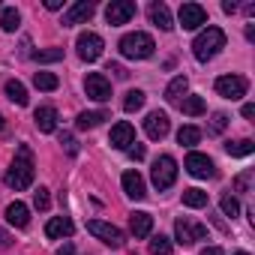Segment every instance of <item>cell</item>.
<instances>
[{
    "label": "cell",
    "instance_id": "obj_35",
    "mask_svg": "<svg viewBox=\"0 0 255 255\" xmlns=\"http://www.w3.org/2000/svg\"><path fill=\"white\" fill-rule=\"evenodd\" d=\"M219 207H222V213H225V216H231V219H234V216L240 213V201H237L234 195H222Z\"/></svg>",
    "mask_w": 255,
    "mask_h": 255
},
{
    "label": "cell",
    "instance_id": "obj_37",
    "mask_svg": "<svg viewBox=\"0 0 255 255\" xmlns=\"http://www.w3.org/2000/svg\"><path fill=\"white\" fill-rule=\"evenodd\" d=\"M225 126H228V117H225L222 111H216V114L210 117V132H213V135H219V132L225 129Z\"/></svg>",
    "mask_w": 255,
    "mask_h": 255
},
{
    "label": "cell",
    "instance_id": "obj_2",
    "mask_svg": "<svg viewBox=\"0 0 255 255\" xmlns=\"http://www.w3.org/2000/svg\"><path fill=\"white\" fill-rule=\"evenodd\" d=\"M222 48H225V33H222L219 27L201 30V33L195 36V42H192V54H195V60H201V63L213 60Z\"/></svg>",
    "mask_w": 255,
    "mask_h": 255
},
{
    "label": "cell",
    "instance_id": "obj_48",
    "mask_svg": "<svg viewBox=\"0 0 255 255\" xmlns=\"http://www.w3.org/2000/svg\"><path fill=\"white\" fill-rule=\"evenodd\" d=\"M234 255H249V252H234Z\"/></svg>",
    "mask_w": 255,
    "mask_h": 255
},
{
    "label": "cell",
    "instance_id": "obj_28",
    "mask_svg": "<svg viewBox=\"0 0 255 255\" xmlns=\"http://www.w3.org/2000/svg\"><path fill=\"white\" fill-rule=\"evenodd\" d=\"M33 87H39V90H57L60 87V78L54 72H36L33 75Z\"/></svg>",
    "mask_w": 255,
    "mask_h": 255
},
{
    "label": "cell",
    "instance_id": "obj_39",
    "mask_svg": "<svg viewBox=\"0 0 255 255\" xmlns=\"http://www.w3.org/2000/svg\"><path fill=\"white\" fill-rule=\"evenodd\" d=\"M126 153H129V156L138 162V159H144V144H138V141H135V144H129V150H126Z\"/></svg>",
    "mask_w": 255,
    "mask_h": 255
},
{
    "label": "cell",
    "instance_id": "obj_38",
    "mask_svg": "<svg viewBox=\"0 0 255 255\" xmlns=\"http://www.w3.org/2000/svg\"><path fill=\"white\" fill-rule=\"evenodd\" d=\"M60 144L66 147V153H69V156H75V153H78V141H75L69 132H63V135H60Z\"/></svg>",
    "mask_w": 255,
    "mask_h": 255
},
{
    "label": "cell",
    "instance_id": "obj_46",
    "mask_svg": "<svg viewBox=\"0 0 255 255\" xmlns=\"http://www.w3.org/2000/svg\"><path fill=\"white\" fill-rule=\"evenodd\" d=\"M63 0H45V9H60Z\"/></svg>",
    "mask_w": 255,
    "mask_h": 255
},
{
    "label": "cell",
    "instance_id": "obj_14",
    "mask_svg": "<svg viewBox=\"0 0 255 255\" xmlns=\"http://www.w3.org/2000/svg\"><path fill=\"white\" fill-rule=\"evenodd\" d=\"M168 129H171V120H168L165 111H150V114H147V120H144V132H147V138L162 141V138L168 135Z\"/></svg>",
    "mask_w": 255,
    "mask_h": 255
},
{
    "label": "cell",
    "instance_id": "obj_43",
    "mask_svg": "<svg viewBox=\"0 0 255 255\" xmlns=\"http://www.w3.org/2000/svg\"><path fill=\"white\" fill-rule=\"evenodd\" d=\"M243 117H246V120H252V117H255V105H252V102H246V105H243Z\"/></svg>",
    "mask_w": 255,
    "mask_h": 255
},
{
    "label": "cell",
    "instance_id": "obj_22",
    "mask_svg": "<svg viewBox=\"0 0 255 255\" xmlns=\"http://www.w3.org/2000/svg\"><path fill=\"white\" fill-rule=\"evenodd\" d=\"M150 21H153L159 30H171V27H174L171 12H168V6H165V3H153V6H150Z\"/></svg>",
    "mask_w": 255,
    "mask_h": 255
},
{
    "label": "cell",
    "instance_id": "obj_41",
    "mask_svg": "<svg viewBox=\"0 0 255 255\" xmlns=\"http://www.w3.org/2000/svg\"><path fill=\"white\" fill-rule=\"evenodd\" d=\"M108 72H114L117 78H126V69H123L120 63H108Z\"/></svg>",
    "mask_w": 255,
    "mask_h": 255
},
{
    "label": "cell",
    "instance_id": "obj_15",
    "mask_svg": "<svg viewBox=\"0 0 255 255\" xmlns=\"http://www.w3.org/2000/svg\"><path fill=\"white\" fill-rule=\"evenodd\" d=\"M84 90H87V96L96 99V102H108V99H111V84H108V78H105L102 72H90V75L84 78Z\"/></svg>",
    "mask_w": 255,
    "mask_h": 255
},
{
    "label": "cell",
    "instance_id": "obj_34",
    "mask_svg": "<svg viewBox=\"0 0 255 255\" xmlns=\"http://www.w3.org/2000/svg\"><path fill=\"white\" fill-rule=\"evenodd\" d=\"M252 177H255V171H252V168L240 171V174L234 177V192H249V186H252Z\"/></svg>",
    "mask_w": 255,
    "mask_h": 255
},
{
    "label": "cell",
    "instance_id": "obj_18",
    "mask_svg": "<svg viewBox=\"0 0 255 255\" xmlns=\"http://www.w3.org/2000/svg\"><path fill=\"white\" fill-rule=\"evenodd\" d=\"M33 123H36L39 132H54L57 129V111L51 105H42V108L33 111Z\"/></svg>",
    "mask_w": 255,
    "mask_h": 255
},
{
    "label": "cell",
    "instance_id": "obj_16",
    "mask_svg": "<svg viewBox=\"0 0 255 255\" xmlns=\"http://www.w3.org/2000/svg\"><path fill=\"white\" fill-rule=\"evenodd\" d=\"M120 183H123V192L129 195V198H135V201H141L144 195H147V186H144V177L138 174V171H123V177H120Z\"/></svg>",
    "mask_w": 255,
    "mask_h": 255
},
{
    "label": "cell",
    "instance_id": "obj_33",
    "mask_svg": "<svg viewBox=\"0 0 255 255\" xmlns=\"http://www.w3.org/2000/svg\"><path fill=\"white\" fill-rule=\"evenodd\" d=\"M33 60H36V63H57V60H63V48H48V51H36V54H33Z\"/></svg>",
    "mask_w": 255,
    "mask_h": 255
},
{
    "label": "cell",
    "instance_id": "obj_45",
    "mask_svg": "<svg viewBox=\"0 0 255 255\" xmlns=\"http://www.w3.org/2000/svg\"><path fill=\"white\" fill-rule=\"evenodd\" d=\"M201 255H222V249H219V246H204Z\"/></svg>",
    "mask_w": 255,
    "mask_h": 255
},
{
    "label": "cell",
    "instance_id": "obj_7",
    "mask_svg": "<svg viewBox=\"0 0 255 255\" xmlns=\"http://www.w3.org/2000/svg\"><path fill=\"white\" fill-rule=\"evenodd\" d=\"M87 231L93 234V237H99L105 246H111V249H120L123 246V231L117 228V225H111V222H102V219H90L87 222Z\"/></svg>",
    "mask_w": 255,
    "mask_h": 255
},
{
    "label": "cell",
    "instance_id": "obj_23",
    "mask_svg": "<svg viewBox=\"0 0 255 255\" xmlns=\"http://www.w3.org/2000/svg\"><path fill=\"white\" fill-rule=\"evenodd\" d=\"M102 120H108V111H81L78 114V129H96Z\"/></svg>",
    "mask_w": 255,
    "mask_h": 255
},
{
    "label": "cell",
    "instance_id": "obj_31",
    "mask_svg": "<svg viewBox=\"0 0 255 255\" xmlns=\"http://www.w3.org/2000/svg\"><path fill=\"white\" fill-rule=\"evenodd\" d=\"M177 141H180L183 147H192V144L201 141V129H198V126H183V129L177 132Z\"/></svg>",
    "mask_w": 255,
    "mask_h": 255
},
{
    "label": "cell",
    "instance_id": "obj_42",
    "mask_svg": "<svg viewBox=\"0 0 255 255\" xmlns=\"http://www.w3.org/2000/svg\"><path fill=\"white\" fill-rule=\"evenodd\" d=\"M222 12H225V15L237 12V3H234V0H225V3H222Z\"/></svg>",
    "mask_w": 255,
    "mask_h": 255
},
{
    "label": "cell",
    "instance_id": "obj_13",
    "mask_svg": "<svg viewBox=\"0 0 255 255\" xmlns=\"http://www.w3.org/2000/svg\"><path fill=\"white\" fill-rule=\"evenodd\" d=\"M108 144H111L114 150H129V144H135V129H132V123H126V120L114 123V126H111V135H108Z\"/></svg>",
    "mask_w": 255,
    "mask_h": 255
},
{
    "label": "cell",
    "instance_id": "obj_1",
    "mask_svg": "<svg viewBox=\"0 0 255 255\" xmlns=\"http://www.w3.org/2000/svg\"><path fill=\"white\" fill-rule=\"evenodd\" d=\"M30 183H33V153H30L27 144H21L18 153H15V159H12V165H9V171H6V186L15 189V192H21Z\"/></svg>",
    "mask_w": 255,
    "mask_h": 255
},
{
    "label": "cell",
    "instance_id": "obj_6",
    "mask_svg": "<svg viewBox=\"0 0 255 255\" xmlns=\"http://www.w3.org/2000/svg\"><path fill=\"white\" fill-rule=\"evenodd\" d=\"M75 48H78V57L84 60V63H93V60H99L102 57V48H105V42H102V36L99 33H78V39H75Z\"/></svg>",
    "mask_w": 255,
    "mask_h": 255
},
{
    "label": "cell",
    "instance_id": "obj_9",
    "mask_svg": "<svg viewBox=\"0 0 255 255\" xmlns=\"http://www.w3.org/2000/svg\"><path fill=\"white\" fill-rule=\"evenodd\" d=\"M186 171L192 174V177H198V180H207V177H216V165H213V159L210 156H204V153H189L186 156Z\"/></svg>",
    "mask_w": 255,
    "mask_h": 255
},
{
    "label": "cell",
    "instance_id": "obj_10",
    "mask_svg": "<svg viewBox=\"0 0 255 255\" xmlns=\"http://www.w3.org/2000/svg\"><path fill=\"white\" fill-rule=\"evenodd\" d=\"M177 18H180V27L183 30H198L207 21V9L201 3H183L180 12H177Z\"/></svg>",
    "mask_w": 255,
    "mask_h": 255
},
{
    "label": "cell",
    "instance_id": "obj_3",
    "mask_svg": "<svg viewBox=\"0 0 255 255\" xmlns=\"http://www.w3.org/2000/svg\"><path fill=\"white\" fill-rule=\"evenodd\" d=\"M153 48H156L153 36H150V33H141V30L126 33V36L120 39V54L129 57V60H147V57L153 54Z\"/></svg>",
    "mask_w": 255,
    "mask_h": 255
},
{
    "label": "cell",
    "instance_id": "obj_30",
    "mask_svg": "<svg viewBox=\"0 0 255 255\" xmlns=\"http://www.w3.org/2000/svg\"><path fill=\"white\" fill-rule=\"evenodd\" d=\"M0 24H3V30H6V33H15V30H18V24H21L18 9L6 6V9H3V15H0Z\"/></svg>",
    "mask_w": 255,
    "mask_h": 255
},
{
    "label": "cell",
    "instance_id": "obj_17",
    "mask_svg": "<svg viewBox=\"0 0 255 255\" xmlns=\"http://www.w3.org/2000/svg\"><path fill=\"white\" fill-rule=\"evenodd\" d=\"M129 231H132V237H150V231H153V216L144 213V210L129 213Z\"/></svg>",
    "mask_w": 255,
    "mask_h": 255
},
{
    "label": "cell",
    "instance_id": "obj_36",
    "mask_svg": "<svg viewBox=\"0 0 255 255\" xmlns=\"http://www.w3.org/2000/svg\"><path fill=\"white\" fill-rule=\"evenodd\" d=\"M33 207H36V210H48V207H51V195H48L45 186H39V189L33 192Z\"/></svg>",
    "mask_w": 255,
    "mask_h": 255
},
{
    "label": "cell",
    "instance_id": "obj_5",
    "mask_svg": "<svg viewBox=\"0 0 255 255\" xmlns=\"http://www.w3.org/2000/svg\"><path fill=\"white\" fill-rule=\"evenodd\" d=\"M174 237H177V243H180V246H192V243H198V240H204V237H207V225H201V222H192V219L180 216V219L174 222Z\"/></svg>",
    "mask_w": 255,
    "mask_h": 255
},
{
    "label": "cell",
    "instance_id": "obj_27",
    "mask_svg": "<svg viewBox=\"0 0 255 255\" xmlns=\"http://www.w3.org/2000/svg\"><path fill=\"white\" fill-rule=\"evenodd\" d=\"M183 204L186 207H195V210L198 207H207V192L204 189H195V186L192 189H183Z\"/></svg>",
    "mask_w": 255,
    "mask_h": 255
},
{
    "label": "cell",
    "instance_id": "obj_24",
    "mask_svg": "<svg viewBox=\"0 0 255 255\" xmlns=\"http://www.w3.org/2000/svg\"><path fill=\"white\" fill-rule=\"evenodd\" d=\"M3 90H6V96H9V99H12L15 105H27V90H24V84H21V81L9 78Z\"/></svg>",
    "mask_w": 255,
    "mask_h": 255
},
{
    "label": "cell",
    "instance_id": "obj_29",
    "mask_svg": "<svg viewBox=\"0 0 255 255\" xmlns=\"http://www.w3.org/2000/svg\"><path fill=\"white\" fill-rule=\"evenodd\" d=\"M252 150H255V144H252L249 138H240V141H228V144H225V153H228V156H249Z\"/></svg>",
    "mask_w": 255,
    "mask_h": 255
},
{
    "label": "cell",
    "instance_id": "obj_47",
    "mask_svg": "<svg viewBox=\"0 0 255 255\" xmlns=\"http://www.w3.org/2000/svg\"><path fill=\"white\" fill-rule=\"evenodd\" d=\"M0 132H3V114H0Z\"/></svg>",
    "mask_w": 255,
    "mask_h": 255
},
{
    "label": "cell",
    "instance_id": "obj_4",
    "mask_svg": "<svg viewBox=\"0 0 255 255\" xmlns=\"http://www.w3.org/2000/svg\"><path fill=\"white\" fill-rule=\"evenodd\" d=\"M150 180H153L156 189L174 186V180H177V162H174V156H159L153 162V168H150Z\"/></svg>",
    "mask_w": 255,
    "mask_h": 255
},
{
    "label": "cell",
    "instance_id": "obj_26",
    "mask_svg": "<svg viewBox=\"0 0 255 255\" xmlns=\"http://www.w3.org/2000/svg\"><path fill=\"white\" fill-rule=\"evenodd\" d=\"M177 105H180V108H183V114H189V117L204 114V99H201V96H183Z\"/></svg>",
    "mask_w": 255,
    "mask_h": 255
},
{
    "label": "cell",
    "instance_id": "obj_40",
    "mask_svg": "<svg viewBox=\"0 0 255 255\" xmlns=\"http://www.w3.org/2000/svg\"><path fill=\"white\" fill-rule=\"evenodd\" d=\"M9 243H12V234H9L6 228H0V249H6Z\"/></svg>",
    "mask_w": 255,
    "mask_h": 255
},
{
    "label": "cell",
    "instance_id": "obj_12",
    "mask_svg": "<svg viewBox=\"0 0 255 255\" xmlns=\"http://www.w3.org/2000/svg\"><path fill=\"white\" fill-rule=\"evenodd\" d=\"M96 12V3L93 0H78V3H72L66 12H63V27H72V24H81V21H90Z\"/></svg>",
    "mask_w": 255,
    "mask_h": 255
},
{
    "label": "cell",
    "instance_id": "obj_20",
    "mask_svg": "<svg viewBox=\"0 0 255 255\" xmlns=\"http://www.w3.org/2000/svg\"><path fill=\"white\" fill-rule=\"evenodd\" d=\"M72 231H75V225H72V219L69 216H54V219H48V225H45V234L48 237H72Z\"/></svg>",
    "mask_w": 255,
    "mask_h": 255
},
{
    "label": "cell",
    "instance_id": "obj_19",
    "mask_svg": "<svg viewBox=\"0 0 255 255\" xmlns=\"http://www.w3.org/2000/svg\"><path fill=\"white\" fill-rule=\"evenodd\" d=\"M6 222L15 225V228H27V222H30L27 204H24V201H12V204L6 207Z\"/></svg>",
    "mask_w": 255,
    "mask_h": 255
},
{
    "label": "cell",
    "instance_id": "obj_32",
    "mask_svg": "<svg viewBox=\"0 0 255 255\" xmlns=\"http://www.w3.org/2000/svg\"><path fill=\"white\" fill-rule=\"evenodd\" d=\"M150 255H171V240L165 234H156L150 240Z\"/></svg>",
    "mask_w": 255,
    "mask_h": 255
},
{
    "label": "cell",
    "instance_id": "obj_25",
    "mask_svg": "<svg viewBox=\"0 0 255 255\" xmlns=\"http://www.w3.org/2000/svg\"><path fill=\"white\" fill-rule=\"evenodd\" d=\"M144 99H147L144 90H129V93L123 96V111H129V114L132 111H141L144 108Z\"/></svg>",
    "mask_w": 255,
    "mask_h": 255
},
{
    "label": "cell",
    "instance_id": "obj_44",
    "mask_svg": "<svg viewBox=\"0 0 255 255\" xmlns=\"http://www.w3.org/2000/svg\"><path fill=\"white\" fill-rule=\"evenodd\" d=\"M57 255H75V249H72V243H63V246L57 249Z\"/></svg>",
    "mask_w": 255,
    "mask_h": 255
},
{
    "label": "cell",
    "instance_id": "obj_11",
    "mask_svg": "<svg viewBox=\"0 0 255 255\" xmlns=\"http://www.w3.org/2000/svg\"><path fill=\"white\" fill-rule=\"evenodd\" d=\"M216 93L225 99H240L246 96V78L243 75H219L216 78Z\"/></svg>",
    "mask_w": 255,
    "mask_h": 255
},
{
    "label": "cell",
    "instance_id": "obj_21",
    "mask_svg": "<svg viewBox=\"0 0 255 255\" xmlns=\"http://www.w3.org/2000/svg\"><path fill=\"white\" fill-rule=\"evenodd\" d=\"M186 90H189V78H186V75H177V78H171V84L165 87V99L177 105V102L186 96Z\"/></svg>",
    "mask_w": 255,
    "mask_h": 255
},
{
    "label": "cell",
    "instance_id": "obj_8",
    "mask_svg": "<svg viewBox=\"0 0 255 255\" xmlns=\"http://www.w3.org/2000/svg\"><path fill=\"white\" fill-rule=\"evenodd\" d=\"M135 18V3L132 0H111L105 6V21L111 27H120V24H129Z\"/></svg>",
    "mask_w": 255,
    "mask_h": 255
}]
</instances>
